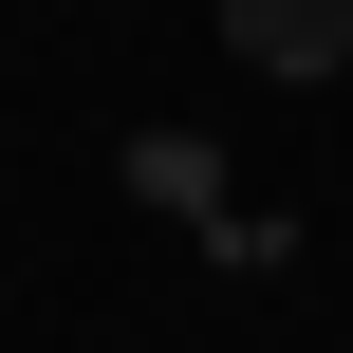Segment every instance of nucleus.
<instances>
[{"label": "nucleus", "mask_w": 353, "mask_h": 353, "mask_svg": "<svg viewBox=\"0 0 353 353\" xmlns=\"http://www.w3.org/2000/svg\"><path fill=\"white\" fill-rule=\"evenodd\" d=\"M223 37H242L261 74H335L353 56V0H223Z\"/></svg>", "instance_id": "nucleus-1"}]
</instances>
